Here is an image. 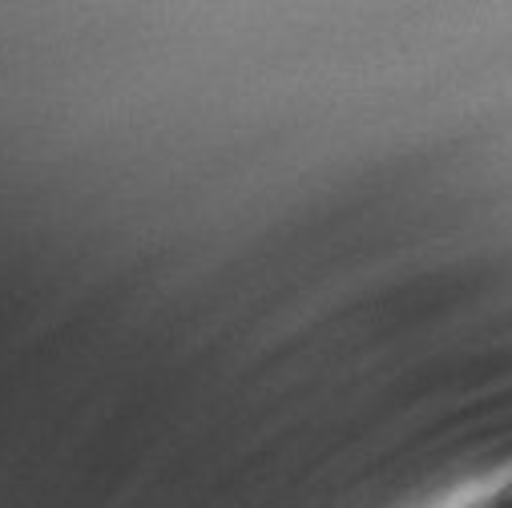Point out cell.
Segmentation results:
<instances>
[{"mask_svg":"<svg viewBox=\"0 0 512 508\" xmlns=\"http://www.w3.org/2000/svg\"><path fill=\"white\" fill-rule=\"evenodd\" d=\"M488 508H496V504H488Z\"/></svg>","mask_w":512,"mask_h":508,"instance_id":"6da1fadb","label":"cell"}]
</instances>
